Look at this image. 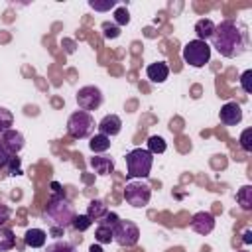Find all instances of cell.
Here are the masks:
<instances>
[{
	"instance_id": "cell-1",
	"label": "cell",
	"mask_w": 252,
	"mask_h": 252,
	"mask_svg": "<svg viewBox=\"0 0 252 252\" xmlns=\"http://www.w3.org/2000/svg\"><path fill=\"white\" fill-rule=\"evenodd\" d=\"M211 39L222 57H240L248 47V28L240 20H222L215 26Z\"/></svg>"
},
{
	"instance_id": "cell-2",
	"label": "cell",
	"mask_w": 252,
	"mask_h": 252,
	"mask_svg": "<svg viewBox=\"0 0 252 252\" xmlns=\"http://www.w3.org/2000/svg\"><path fill=\"white\" fill-rule=\"evenodd\" d=\"M43 219L49 226H55V228H67L71 226L73 219H75V207L73 203L65 197V195H59V197H51L43 209Z\"/></svg>"
},
{
	"instance_id": "cell-3",
	"label": "cell",
	"mask_w": 252,
	"mask_h": 252,
	"mask_svg": "<svg viewBox=\"0 0 252 252\" xmlns=\"http://www.w3.org/2000/svg\"><path fill=\"white\" fill-rule=\"evenodd\" d=\"M154 165V156L146 150V148H134L126 154V169H128V177H148Z\"/></svg>"
},
{
	"instance_id": "cell-4",
	"label": "cell",
	"mask_w": 252,
	"mask_h": 252,
	"mask_svg": "<svg viewBox=\"0 0 252 252\" xmlns=\"http://www.w3.org/2000/svg\"><path fill=\"white\" fill-rule=\"evenodd\" d=\"M94 118L91 116V112H85V110H75L69 120H67V134L75 140H83V138H89L94 130Z\"/></svg>"
},
{
	"instance_id": "cell-5",
	"label": "cell",
	"mask_w": 252,
	"mask_h": 252,
	"mask_svg": "<svg viewBox=\"0 0 252 252\" xmlns=\"http://www.w3.org/2000/svg\"><path fill=\"white\" fill-rule=\"evenodd\" d=\"M183 61L191 67H205L211 59V45L207 41H201V39H193V41H187L183 45Z\"/></svg>"
},
{
	"instance_id": "cell-6",
	"label": "cell",
	"mask_w": 252,
	"mask_h": 252,
	"mask_svg": "<svg viewBox=\"0 0 252 252\" xmlns=\"http://www.w3.org/2000/svg\"><path fill=\"white\" fill-rule=\"evenodd\" d=\"M124 199L136 209H144L152 199V187L146 181H128L124 187Z\"/></svg>"
},
{
	"instance_id": "cell-7",
	"label": "cell",
	"mask_w": 252,
	"mask_h": 252,
	"mask_svg": "<svg viewBox=\"0 0 252 252\" xmlns=\"http://www.w3.org/2000/svg\"><path fill=\"white\" fill-rule=\"evenodd\" d=\"M112 240H116L120 246H134L140 240V228L132 220L118 219V222L112 226Z\"/></svg>"
},
{
	"instance_id": "cell-8",
	"label": "cell",
	"mask_w": 252,
	"mask_h": 252,
	"mask_svg": "<svg viewBox=\"0 0 252 252\" xmlns=\"http://www.w3.org/2000/svg\"><path fill=\"white\" fill-rule=\"evenodd\" d=\"M77 104L81 110L85 112H91V110H96L100 104H102V93L98 87L94 85H87V87H81L77 91Z\"/></svg>"
},
{
	"instance_id": "cell-9",
	"label": "cell",
	"mask_w": 252,
	"mask_h": 252,
	"mask_svg": "<svg viewBox=\"0 0 252 252\" xmlns=\"http://www.w3.org/2000/svg\"><path fill=\"white\" fill-rule=\"evenodd\" d=\"M191 228L197 232V234H203V236H207V234H211L213 230H215V215L213 213H209V211H199V213H195L193 217H191Z\"/></svg>"
},
{
	"instance_id": "cell-10",
	"label": "cell",
	"mask_w": 252,
	"mask_h": 252,
	"mask_svg": "<svg viewBox=\"0 0 252 252\" xmlns=\"http://www.w3.org/2000/svg\"><path fill=\"white\" fill-rule=\"evenodd\" d=\"M219 118L224 126H236L242 122V108L238 102H226L220 106V112H219Z\"/></svg>"
},
{
	"instance_id": "cell-11",
	"label": "cell",
	"mask_w": 252,
	"mask_h": 252,
	"mask_svg": "<svg viewBox=\"0 0 252 252\" xmlns=\"http://www.w3.org/2000/svg\"><path fill=\"white\" fill-rule=\"evenodd\" d=\"M0 142L4 144V148L8 150V154H10V156H14V154H18V152L24 148L26 138H24V134H22V132H18V130L10 128V130H6L4 134H0Z\"/></svg>"
},
{
	"instance_id": "cell-12",
	"label": "cell",
	"mask_w": 252,
	"mask_h": 252,
	"mask_svg": "<svg viewBox=\"0 0 252 252\" xmlns=\"http://www.w3.org/2000/svg\"><path fill=\"white\" fill-rule=\"evenodd\" d=\"M98 134H104V136H116V134H120V130H122V120H120V116L118 114H106L98 124Z\"/></svg>"
},
{
	"instance_id": "cell-13",
	"label": "cell",
	"mask_w": 252,
	"mask_h": 252,
	"mask_svg": "<svg viewBox=\"0 0 252 252\" xmlns=\"http://www.w3.org/2000/svg\"><path fill=\"white\" fill-rule=\"evenodd\" d=\"M89 165H91V169H94V173H98V175H110V173L114 171V161H112V158H108V156H93V158L89 159Z\"/></svg>"
},
{
	"instance_id": "cell-14",
	"label": "cell",
	"mask_w": 252,
	"mask_h": 252,
	"mask_svg": "<svg viewBox=\"0 0 252 252\" xmlns=\"http://www.w3.org/2000/svg\"><path fill=\"white\" fill-rule=\"evenodd\" d=\"M146 75L152 83H163L167 77H169V67L167 63L163 61H156V63H150L148 69H146Z\"/></svg>"
},
{
	"instance_id": "cell-15",
	"label": "cell",
	"mask_w": 252,
	"mask_h": 252,
	"mask_svg": "<svg viewBox=\"0 0 252 252\" xmlns=\"http://www.w3.org/2000/svg\"><path fill=\"white\" fill-rule=\"evenodd\" d=\"M45 240H47V232L41 228H30L24 234V242L30 248H41L45 244Z\"/></svg>"
},
{
	"instance_id": "cell-16",
	"label": "cell",
	"mask_w": 252,
	"mask_h": 252,
	"mask_svg": "<svg viewBox=\"0 0 252 252\" xmlns=\"http://www.w3.org/2000/svg\"><path fill=\"white\" fill-rule=\"evenodd\" d=\"M215 22L213 20H209V18H203V20H197V24H195V33H197V39H201V41H207V39H211V35H213V32H215Z\"/></svg>"
},
{
	"instance_id": "cell-17",
	"label": "cell",
	"mask_w": 252,
	"mask_h": 252,
	"mask_svg": "<svg viewBox=\"0 0 252 252\" xmlns=\"http://www.w3.org/2000/svg\"><path fill=\"white\" fill-rule=\"evenodd\" d=\"M106 213H108V209H106L104 201H100V199H93V201L89 203V207H87V217H89L91 220H100Z\"/></svg>"
},
{
	"instance_id": "cell-18",
	"label": "cell",
	"mask_w": 252,
	"mask_h": 252,
	"mask_svg": "<svg viewBox=\"0 0 252 252\" xmlns=\"http://www.w3.org/2000/svg\"><path fill=\"white\" fill-rule=\"evenodd\" d=\"M16 246V236L12 228L0 226V252H8Z\"/></svg>"
},
{
	"instance_id": "cell-19",
	"label": "cell",
	"mask_w": 252,
	"mask_h": 252,
	"mask_svg": "<svg viewBox=\"0 0 252 252\" xmlns=\"http://www.w3.org/2000/svg\"><path fill=\"white\" fill-rule=\"evenodd\" d=\"M89 148H91L94 154H102V152H106V150L110 148V138L104 136V134H94V136L91 138V142H89Z\"/></svg>"
},
{
	"instance_id": "cell-20",
	"label": "cell",
	"mask_w": 252,
	"mask_h": 252,
	"mask_svg": "<svg viewBox=\"0 0 252 252\" xmlns=\"http://www.w3.org/2000/svg\"><path fill=\"white\" fill-rule=\"evenodd\" d=\"M236 201L244 211H252V187L250 185L240 187L236 193Z\"/></svg>"
},
{
	"instance_id": "cell-21",
	"label": "cell",
	"mask_w": 252,
	"mask_h": 252,
	"mask_svg": "<svg viewBox=\"0 0 252 252\" xmlns=\"http://www.w3.org/2000/svg\"><path fill=\"white\" fill-rule=\"evenodd\" d=\"M165 148H167V144H165V140H163L161 136H150V138H148V148H146V150H148L152 156L163 154Z\"/></svg>"
},
{
	"instance_id": "cell-22",
	"label": "cell",
	"mask_w": 252,
	"mask_h": 252,
	"mask_svg": "<svg viewBox=\"0 0 252 252\" xmlns=\"http://www.w3.org/2000/svg\"><path fill=\"white\" fill-rule=\"evenodd\" d=\"M94 238L98 244H110L112 242V226L108 224H98L94 230Z\"/></svg>"
},
{
	"instance_id": "cell-23",
	"label": "cell",
	"mask_w": 252,
	"mask_h": 252,
	"mask_svg": "<svg viewBox=\"0 0 252 252\" xmlns=\"http://www.w3.org/2000/svg\"><path fill=\"white\" fill-rule=\"evenodd\" d=\"M45 252H77V250H75V246H73L71 242H67V240H55V242L47 244Z\"/></svg>"
},
{
	"instance_id": "cell-24",
	"label": "cell",
	"mask_w": 252,
	"mask_h": 252,
	"mask_svg": "<svg viewBox=\"0 0 252 252\" xmlns=\"http://www.w3.org/2000/svg\"><path fill=\"white\" fill-rule=\"evenodd\" d=\"M91 224H93V220H91L87 215H75V219H73V222H71V226H73L77 232H85L87 228H91Z\"/></svg>"
},
{
	"instance_id": "cell-25",
	"label": "cell",
	"mask_w": 252,
	"mask_h": 252,
	"mask_svg": "<svg viewBox=\"0 0 252 252\" xmlns=\"http://www.w3.org/2000/svg\"><path fill=\"white\" fill-rule=\"evenodd\" d=\"M14 124V116L8 108L0 106V134H4L6 130H10V126Z\"/></svg>"
},
{
	"instance_id": "cell-26",
	"label": "cell",
	"mask_w": 252,
	"mask_h": 252,
	"mask_svg": "<svg viewBox=\"0 0 252 252\" xmlns=\"http://www.w3.org/2000/svg\"><path fill=\"white\" fill-rule=\"evenodd\" d=\"M89 6L96 12H108L116 8V0H89Z\"/></svg>"
},
{
	"instance_id": "cell-27",
	"label": "cell",
	"mask_w": 252,
	"mask_h": 252,
	"mask_svg": "<svg viewBox=\"0 0 252 252\" xmlns=\"http://www.w3.org/2000/svg\"><path fill=\"white\" fill-rule=\"evenodd\" d=\"M114 22H116V26H126V24L130 22V12H128L124 6L116 8V10H114Z\"/></svg>"
},
{
	"instance_id": "cell-28",
	"label": "cell",
	"mask_w": 252,
	"mask_h": 252,
	"mask_svg": "<svg viewBox=\"0 0 252 252\" xmlns=\"http://www.w3.org/2000/svg\"><path fill=\"white\" fill-rule=\"evenodd\" d=\"M102 32H104V37L106 39H114L120 35V28L116 24H110V22H104L102 24Z\"/></svg>"
},
{
	"instance_id": "cell-29",
	"label": "cell",
	"mask_w": 252,
	"mask_h": 252,
	"mask_svg": "<svg viewBox=\"0 0 252 252\" xmlns=\"http://www.w3.org/2000/svg\"><path fill=\"white\" fill-rule=\"evenodd\" d=\"M240 148L244 152H252V128H246L240 134Z\"/></svg>"
},
{
	"instance_id": "cell-30",
	"label": "cell",
	"mask_w": 252,
	"mask_h": 252,
	"mask_svg": "<svg viewBox=\"0 0 252 252\" xmlns=\"http://www.w3.org/2000/svg\"><path fill=\"white\" fill-rule=\"evenodd\" d=\"M250 79H252V71L250 69H246L242 75H240V87H242V91L244 93H252V85H250Z\"/></svg>"
},
{
	"instance_id": "cell-31",
	"label": "cell",
	"mask_w": 252,
	"mask_h": 252,
	"mask_svg": "<svg viewBox=\"0 0 252 252\" xmlns=\"http://www.w3.org/2000/svg\"><path fill=\"white\" fill-rule=\"evenodd\" d=\"M10 215H12L10 207H8V205H4V203H0V226H2L6 220H10Z\"/></svg>"
},
{
	"instance_id": "cell-32",
	"label": "cell",
	"mask_w": 252,
	"mask_h": 252,
	"mask_svg": "<svg viewBox=\"0 0 252 252\" xmlns=\"http://www.w3.org/2000/svg\"><path fill=\"white\" fill-rule=\"evenodd\" d=\"M102 219H104V220H100V224H108V226H114V224L118 222V219H120V217H118L116 213H106Z\"/></svg>"
},
{
	"instance_id": "cell-33",
	"label": "cell",
	"mask_w": 252,
	"mask_h": 252,
	"mask_svg": "<svg viewBox=\"0 0 252 252\" xmlns=\"http://www.w3.org/2000/svg\"><path fill=\"white\" fill-rule=\"evenodd\" d=\"M8 159H10V154H8V150L4 148V144L0 142V167L8 165Z\"/></svg>"
},
{
	"instance_id": "cell-34",
	"label": "cell",
	"mask_w": 252,
	"mask_h": 252,
	"mask_svg": "<svg viewBox=\"0 0 252 252\" xmlns=\"http://www.w3.org/2000/svg\"><path fill=\"white\" fill-rule=\"evenodd\" d=\"M51 197H59V195H63V191H61V185L57 183V181H51Z\"/></svg>"
},
{
	"instance_id": "cell-35",
	"label": "cell",
	"mask_w": 252,
	"mask_h": 252,
	"mask_svg": "<svg viewBox=\"0 0 252 252\" xmlns=\"http://www.w3.org/2000/svg\"><path fill=\"white\" fill-rule=\"evenodd\" d=\"M242 236H244V238H242V240H244V244H250V242H252V230H244V234H242Z\"/></svg>"
},
{
	"instance_id": "cell-36",
	"label": "cell",
	"mask_w": 252,
	"mask_h": 252,
	"mask_svg": "<svg viewBox=\"0 0 252 252\" xmlns=\"http://www.w3.org/2000/svg\"><path fill=\"white\" fill-rule=\"evenodd\" d=\"M51 234H53V236H61V234H63V228H55V226H51Z\"/></svg>"
},
{
	"instance_id": "cell-37",
	"label": "cell",
	"mask_w": 252,
	"mask_h": 252,
	"mask_svg": "<svg viewBox=\"0 0 252 252\" xmlns=\"http://www.w3.org/2000/svg\"><path fill=\"white\" fill-rule=\"evenodd\" d=\"M89 252H102V248H100V244H93V246L89 248Z\"/></svg>"
},
{
	"instance_id": "cell-38",
	"label": "cell",
	"mask_w": 252,
	"mask_h": 252,
	"mask_svg": "<svg viewBox=\"0 0 252 252\" xmlns=\"http://www.w3.org/2000/svg\"><path fill=\"white\" fill-rule=\"evenodd\" d=\"M238 252H248V250H238Z\"/></svg>"
}]
</instances>
